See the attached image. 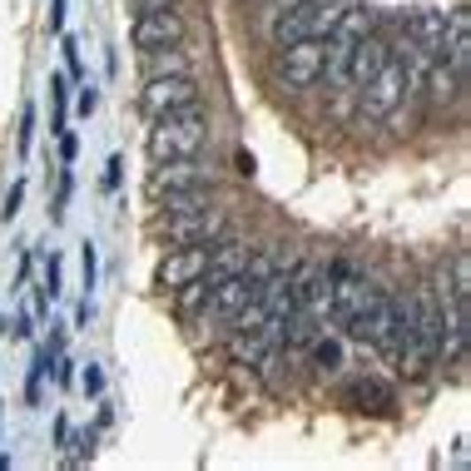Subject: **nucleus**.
<instances>
[{"label": "nucleus", "mask_w": 471, "mask_h": 471, "mask_svg": "<svg viewBox=\"0 0 471 471\" xmlns=\"http://www.w3.org/2000/svg\"><path fill=\"white\" fill-rule=\"evenodd\" d=\"M149 159H184V154H204L209 144V114L204 104H189V110H169L154 114V129H149Z\"/></svg>", "instance_id": "1"}, {"label": "nucleus", "mask_w": 471, "mask_h": 471, "mask_svg": "<svg viewBox=\"0 0 471 471\" xmlns=\"http://www.w3.org/2000/svg\"><path fill=\"white\" fill-rule=\"evenodd\" d=\"M223 228H228V209H223V204H209V209H194V213H154V219H149V238L159 248L213 243Z\"/></svg>", "instance_id": "2"}, {"label": "nucleus", "mask_w": 471, "mask_h": 471, "mask_svg": "<svg viewBox=\"0 0 471 471\" xmlns=\"http://www.w3.org/2000/svg\"><path fill=\"white\" fill-rule=\"evenodd\" d=\"M352 0H293L283 15H273L268 30H273V45H288V40H303V35H333V25L343 20V11Z\"/></svg>", "instance_id": "3"}, {"label": "nucleus", "mask_w": 471, "mask_h": 471, "mask_svg": "<svg viewBox=\"0 0 471 471\" xmlns=\"http://www.w3.org/2000/svg\"><path fill=\"white\" fill-rule=\"evenodd\" d=\"M322 65H328V35H303L288 40V45H273V80L288 89H308L322 80Z\"/></svg>", "instance_id": "4"}, {"label": "nucleus", "mask_w": 471, "mask_h": 471, "mask_svg": "<svg viewBox=\"0 0 471 471\" xmlns=\"http://www.w3.org/2000/svg\"><path fill=\"white\" fill-rule=\"evenodd\" d=\"M407 95H412L407 65H402V60H387L382 70H377L367 85L358 89V110H362V120H387V114L402 110V99H407Z\"/></svg>", "instance_id": "5"}, {"label": "nucleus", "mask_w": 471, "mask_h": 471, "mask_svg": "<svg viewBox=\"0 0 471 471\" xmlns=\"http://www.w3.org/2000/svg\"><path fill=\"white\" fill-rule=\"evenodd\" d=\"M179 189H213V169L198 154H184V159H159V169H149L144 194L159 204L164 194H179Z\"/></svg>", "instance_id": "6"}, {"label": "nucleus", "mask_w": 471, "mask_h": 471, "mask_svg": "<svg viewBox=\"0 0 471 471\" xmlns=\"http://www.w3.org/2000/svg\"><path fill=\"white\" fill-rule=\"evenodd\" d=\"M392 60V45H387L382 30H367V35H358L352 45H347V65H343V89H362L372 80V74L382 70V65Z\"/></svg>", "instance_id": "7"}, {"label": "nucleus", "mask_w": 471, "mask_h": 471, "mask_svg": "<svg viewBox=\"0 0 471 471\" xmlns=\"http://www.w3.org/2000/svg\"><path fill=\"white\" fill-rule=\"evenodd\" d=\"M198 99H204V89H198L194 74H159V80L144 85L139 104H144V114H169V110H189Z\"/></svg>", "instance_id": "8"}, {"label": "nucleus", "mask_w": 471, "mask_h": 471, "mask_svg": "<svg viewBox=\"0 0 471 471\" xmlns=\"http://www.w3.org/2000/svg\"><path fill=\"white\" fill-rule=\"evenodd\" d=\"M135 45H139V50L184 45V15L174 11V5H159V11H139V20H135Z\"/></svg>", "instance_id": "9"}, {"label": "nucleus", "mask_w": 471, "mask_h": 471, "mask_svg": "<svg viewBox=\"0 0 471 471\" xmlns=\"http://www.w3.org/2000/svg\"><path fill=\"white\" fill-rule=\"evenodd\" d=\"M209 268V243H189V248H169L159 259V273H154V283L164 288V293H174V288L194 283L198 273Z\"/></svg>", "instance_id": "10"}, {"label": "nucleus", "mask_w": 471, "mask_h": 471, "mask_svg": "<svg viewBox=\"0 0 471 471\" xmlns=\"http://www.w3.org/2000/svg\"><path fill=\"white\" fill-rule=\"evenodd\" d=\"M337 402L352 412H392V387H382L377 377H352L337 387Z\"/></svg>", "instance_id": "11"}, {"label": "nucleus", "mask_w": 471, "mask_h": 471, "mask_svg": "<svg viewBox=\"0 0 471 471\" xmlns=\"http://www.w3.org/2000/svg\"><path fill=\"white\" fill-rule=\"evenodd\" d=\"M402 30H407L432 60H442V50H446V11H412L407 20H402Z\"/></svg>", "instance_id": "12"}, {"label": "nucleus", "mask_w": 471, "mask_h": 471, "mask_svg": "<svg viewBox=\"0 0 471 471\" xmlns=\"http://www.w3.org/2000/svg\"><path fill=\"white\" fill-rule=\"evenodd\" d=\"M417 89H427V99H432V104H446V99H461L467 80H457V74L446 70V60H432V65H427V74L417 80Z\"/></svg>", "instance_id": "13"}, {"label": "nucleus", "mask_w": 471, "mask_h": 471, "mask_svg": "<svg viewBox=\"0 0 471 471\" xmlns=\"http://www.w3.org/2000/svg\"><path fill=\"white\" fill-rule=\"evenodd\" d=\"M367 30H377V15H372L367 5H347V11H343V20L333 25V35H328V40L347 50V45H352L358 35H367Z\"/></svg>", "instance_id": "14"}, {"label": "nucleus", "mask_w": 471, "mask_h": 471, "mask_svg": "<svg viewBox=\"0 0 471 471\" xmlns=\"http://www.w3.org/2000/svg\"><path fill=\"white\" fill-rule=\"evenodd\" d=\"M144 74L159 80V74H194V70H189V55L179 45H164V50H144Z\"/></svg>", "instance_id": "15"}, {"label": "nucleus", "mask_w": 471, "mask_h": 471, "mask_svg": "<svg viewBox=\"0 0 471 471\" xmlns=\"http://www.w3.org/2000/svg\"><path fill=\"white\" fill-rule=\"evenodd\" d=\"M209 204H213V189H179V194L159 198V213H194V209H209Z\"/></svg>", "instance_id": "16"}, {"label": "nucleus", "mask_w": 471, "mask_h": 471, "mask_svg": "<svg viewBox=\"0 0 471 471\" xmlns=\"http://www.w3.org/2000/svg\"><path fill=\"white\" fill-rule=\"evenodd\" d=\"M313 362H318L322 372H337L343 367V343H333V337H313Z\"/></svg>", "instance_id": "17"}, {"label": "nucleus", "mask_w": 471, "mask_h": 471, "mask_svg": "<svg viewBox=\"0 0 471 471\" xmlns=\"http://www.w3.org/2000/svg\"><path fill=\"white\" fill-rule=\"evenodd\" d=\"M452 297H461V303L471 297V259H467V253L452 259Z\"/></svg>", "instance_id": "18"}, {"label": "nucleus", "mask_w": 471, "mask_h": 471, "mask_svg": "<svg viewBox=\"0 0 471 471\" xmlns=\"http://www.w3.org/2000/svg\"><path fill=\"white\" fill-rule=\"evenodd\" d=\"M30 139H35V110L25 104V114H20V154H30Z\"/></svg>", "instance_id": "19"}, {"label": "nucleus", "mask_w": 471, "mask_h": 471, "mask_svg": "<svg viewBox=\"0 0 471 471\" xmlns=\"http://www.w3.org/2000/svg\"><path fill=\"white\" fill-rule=\"evenodd\" d=\"M80 387H85L89 397H99V392H104V372H99L95 362H89V367H85V377H80Z\"/></svg>", "instance_id": "20"}, {"label": "nucleus", "mask_w": 471, "mask_h": 471, "mask_svg": "<svg viewBox=\"0 0 471 471\" xmlns=\"http://www.w3.org/2000/svg\"><path fill=\"white\" fill-rule=\"evenodd\" d=\"M65 65H70V74H85V65H80V50H74V40H65Z\"/></svg>", "instance_id": "21"}, {"label": "nucleus", "mask_w": 471, "mask_h": 471, "mask_svg": "<svg viewBox=\"0 0 471 471\" xmlns=\"http://www.w3.org/2000/svg\"><path fill=\"white\" fill-rule=\"evenodd\" d=\"M20 198H25V184H15V189H11V198H5V223H11L15 213H20Z\"/></svg>", "instance_id": "22"}, {"label": "nucleus", "mask_w": 471, "mask_h": 471, "mask_svg": "<svg viewBox=\"0 0 471 471\" xmlns=\"http://www.w3.org/2000/svg\"><path fill=\"white\" fill-rule=\"evenodd\" d=\"M95 268H99V259H95V243H85V288H95Z\"/></svg>", "instance_id": "23"}, {"label": "nucleus", "mask_w": 471, "mask_h": 471, "mask_svg": "<svg viewBox=\"0 0 471 471\" xmlns=\"http://www.w3.org/2000/svg\"><path fill=\"white\" fill-rule=\"evenodd\" d=\"M95 104H99V89L85 85V95H80V114H95Z\"/></svg>", "instance_id": "24"}, {"label": "nucleus", "mask_w": 471, "mask_h": 471, "mask_svg": "<svg viewBox=\"0 0 471 471\" xmlns=\"http://www.w3.org/2000/svg\"><path fill=\"white\" fill-rule=\"evenodd\" d=\"M120 169H124V159H110V164H104V189L120 184Z\"/></svg>", "instance_id": "25"}, {"label": "nucleus", "mask_w": 471, "mask_h": 471, "mask_svg": "<svg viewBox=\"0 0 471 471\" xmlns=\"http://www.w3.org/2000/svg\"><path fill=\"white\" fill-rule=\"evenodd\" d=\"M139 11H159V5H174V0H135Z\"/></svg>", "instance_id": "26"}]
</instances>
